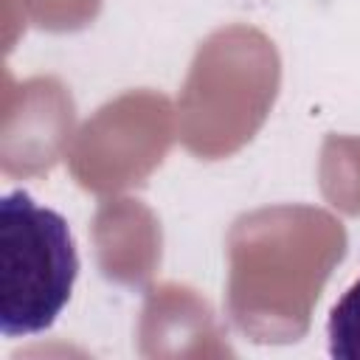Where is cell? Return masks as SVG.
Segmentation results:
<instances>
[{
    "mask_svg": "<svg viewBox=\"0 0 360 360\" xmlns=\"http://www.w3.org/2000/svg\"><path fill=\"white\" fill-rule=\"evenodd\" d=\"M79 253L68 219L17 188L0 200V332L39 335L70 301Z\"/></svg>",
    "mask_w": 360,
    "mask_h": 360,
    "instance_id": "1",
    "label": "cell"
},
{
    "mask_svg": "<svg viewBox=\"0 0 360 360\" xmlns=\"http://www.w3.org/2000/svg\"><path fill=\"white\" fill-rule=\"evenodd\" d=\"M326 338L335 360H360V278L332 307Z\"/></svg>",
    "mask_w": 360,
    "mask_h": 360,
    "instance_id": "2",
    "label": "cell"
}]
</instances>
